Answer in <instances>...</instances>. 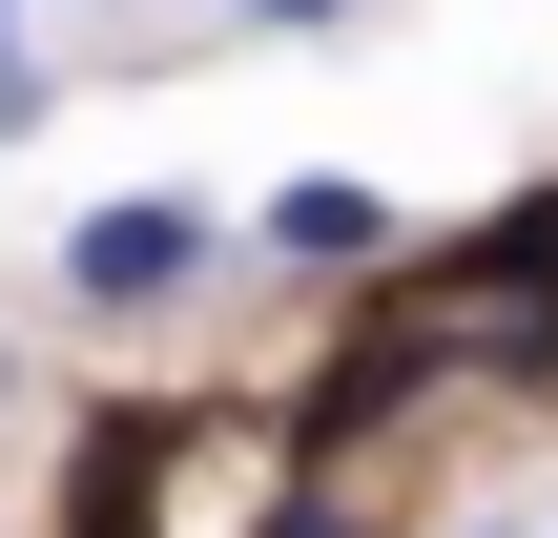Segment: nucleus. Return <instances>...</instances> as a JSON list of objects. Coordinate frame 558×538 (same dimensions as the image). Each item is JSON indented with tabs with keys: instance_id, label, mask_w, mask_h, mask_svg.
Returning <instances> with one entry per match:
<instances>
[{
	"instance_id": "nucleus-1",
	"label": "nucleus",
	"mask_w": 558,
	"mask_h": 538,
	"mask_svg": "<svg viewBox=\"0 0 558 538\" xmlns=\"http://www.w3.org/2000/svg\"><path fill=\"white\" fill-rule=\"evenodd\" d=\"M207 270H228V207H186V187H124V207L62 228V311H104V332L124 311H186Z\"/></svg>"
},
{
	"instance_id": "nucleus-2",
	"label": "nucleus",
	"mask_w": 558,
	"mask_h": 538,
	"mask_svg": "<svg viewBox=\"0 0 558 538\" xmlns=\"http://www.w3.org/2000/svg\"><path fill=\"white\" fill-rule=\"evenodd\" d=\"M269 249H290V270H373V249H393V187H352V166H331V187H269Z\"/></svg>"
},
{
	"instance_id": "nucleus-3",
	"label": "nucleus",
	"mask_w": 558,
	"mask_h": 538,
	"mask_svg": "<svg viewBox=\"0 0 558 538\" xmlns=\"http://www.w3.org/2000/svg\"><path fill=\"white\" fill-rule=\"evenodd\" d=\"M21 21H41V0H0V124H41V62H21Z\"/></svg>"
},
{
	"instance_id": "nucleus-4",
	"label": "nucleus",
	"mask_w": 558,
	"mask_h": 538,
	"mask_svg": "<svg viewBox=\"0 0 558 538\" xmlns=\"http://www.w3.org/2000/svg\"><path fill=\"white\" fill-rule=\"evenodd\" d=\"M228 21H269V41H331V21H352V0H228Z\"/></svg>"
},
{
	"instance_id": "nucleus-5",
	"label": "nucleus",
	"mask_w": 558,
	"mask_h": 538,
	"mask_svg": "<svg viewBox=\"0 0 558 538\" xmlns=\"http://www.w3.org/2000/svg\"><path fill=\"white\" fill-rule=\"evenodd\" d=\"M269 538H352V518H331V498H290V518H269Z\"/></svg>"
},
{
	"instance_id": "nucleus-6",
	"label": "nucleus",
	"mask_w": 558,
	"mask_h": 538,
	"mask_svg": "<svg viewBox=\"0 0 558 538\" xmlns=\"http://www.w3.org/2000/svg\"><path fill=\"white\" fill-rule=\"evenodd\" d=\"M0 394H21V352H0Z\"/></svg>"
}]
</instances>
